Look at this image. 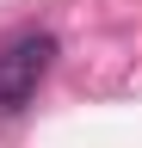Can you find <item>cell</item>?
Returning <instances> with one entry per match:
<instances>
[{
  "instance_id": "1",
  "label": "cell",
  "mask_w": 142,
  "mask_h": 148,
  "mask_svg": "<svg viewBox=\"0 0 142 148\" xmlns=\"http://www.w3.org/2000/svg\"><path fill=\"white\" fill-rule=\"evenodd\" d=\"M49 62H56V37L49 31H19L0 49V117H12V111H25L37 99V80L49 74Z\"/></svg>"
}]
</instances>
